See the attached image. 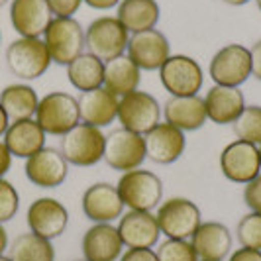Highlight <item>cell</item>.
<instances>
[{
	"label": "cell",
	"instance_id": "cell-1",
	"mask_svg": "<svg viewBox=\"0 0 261 261\" xmlns=\"http://www.w3.org/2000/svg\"><path fill=\"white\" fill-rule=\"evenodd\" d=\"M106 136L100 128L79 122L73 130L61 136L59 151L65 161L73 167H91L105 157Z\"/></svg>",
	"mask_w": 261,
	"mask_h": 261
},
{
	"label": "cell",
	"instance_id": "cell-2",
	"mask_svg": "<svg viewBox=\"0 0 261 261\" xmlns=\"http://www.w3.org/2000/svg\"><path fill=\"white\" fill-rule=\"evenodd\" d=\"M120 198L128 210L151 212L163 200V183L155 173L147 169L126 171L116 183Z\"/></svg>",
	"mask_w": 261,
	"mask_h": 261
},
{
	"label": "cell",
	"instance_id": "cell-3",
	"mask_svg": "<svg viewBox=\"0 0 261 261\" xmlns=\"http://www.w3.org/2000/svg\"><path fill=\"white\" fill-rule=\"evenodd\" d=\"M6 67L20 81L39 79L51 65L49 51L41 38H18L6 47Z\"/></svg>",
	"mask_w": 261,
	"mask_h": 261
},
{
	"label": "cell",
	"instance_id": "cell-4",
	"mask_svg": "<svg viewBox=\"0 0 261 261\" xmlns=\"http://www.w3.org/2000/svg\"><path fill=\"white\" fill-rule=\"evenodd\" d=\"M130 32L116 16H102L92 20L85 30V47L87 53L98 57L102 63L124 55L128 47Z\"/></svg>",
	"mask_w": 261,
	"mask_h": 261
},
{
	"label": "cell",
	"instance_id": "cell-5",
	"mask_svg": "<svg viewBox=\"0 0 261 261\" xmlns=\"http://www.w3.org/2000/svg\"><path fill=\"white\" fill-rule=\"evenodd\" d=\"M159 232L173 240H191L202 222V212L191 198L171 196L163 200L155 212Z\"/></svg>",
	"mask_w": 261,
	"mask_h": 261
},
{
	"label": "cell",
	"instance_id": "cell-6",
	"mask_svg": "<svg viewBox=\"0 0 261 261\" xmlns=\"http://www.w3.org/2000/svg\"><path fill=\"white\" fill-rule=\"evenodd\" d=\"M36 122L49 136H65L81 122L77 98L69 92L55 91L39 98L36 110Z\"/></svg>",
	"mask_w": 261,
	"mask_h": 261
},
{
	"label": "cell",
	"instance_id": "cell-7",
	"mask_svg": "<svg viewBox=\"0 0 261 261\" xmlns=\"http://www.w3.org/2000/svg\"><path fill=\"white\" fill-rule=\"evenodd\" d=\"M43 43L53 63L67 67L85 53V28L75 18H53L43 32Z\"/></svg>",
	"mask_w": 261,
	"mask_h": 261
},
{
	"label": "cell",
	"instance_id": "cell-8",
	"mask_svg": "<svg viewBox=\"0 0 261 261\" xmlns=\"http://www.w3.org/2000/svg\"><path fill=\"white\" fill-rule=\"evenodd\" d=\"M110 169L126 173V171L140 169L147 159L145 151V138L126 128H116L106 136L105 157Z\"/></svg>",
	"mask_w": 261,
	"mask_h": 261
},
{
	"label": "cell",
	"instance_id": "cell-9",
	"mask_svg": "<svg viewBox=\"0 0 261 261\" xmlns=\"http://www.w3.org/2000/svg\"><path fill=\"white\" fill-rule=\"evenodd\" d=\"M208 75L214 85L240 89L251 77V55L240 43H228L210 59Z\"/></svg>",
	"mask_w": 261,
	"mask_h": 261
},
{
	"label": "cell",
	"instance_id": "cell-10",
	"mask_svg": "<svg viewBox=\"0 0 261 261\" xmlns=\"http://www.w3.org/2000/svg\"><path fill=\"white\" fill-rule=\"evenodd\" d=\"M159 81L171 96H193L202 89L204 73L193 57L169 55V59L159 69Z\"/></svg>",
	"mask_w": 261,
	"mask_h": 261
},
{
	"label": "cell",
	"instance_id": "cell-11",
	"mask_svg": "<svg viewBox=\"0 0 261 261\" xmlns=\"http://www.w3.org/2000/svg\"><path fill=\"white\" fill-rule=\"evenodd\" d=\"M161 106L155 96L145 91H134L118 100V118L120 126L136 134L145 136L151 128L161 122Z\"/></svg>",
	"mask_w": 261,
	"mask_h": 261
},
{
	"label": "cell",
	"instance_id": "cell-12",
	"mask_svg": "<svg viewBox=\"0 0 261 261\" xmlns=\"http://www.w3.org/2000/svg\"><path fill=\"white\" fill-rule=\"evenodd\" d=\"M220 171L222 175L238 185H246L261 173L259 149L257 145L234 140L220 151Z\"/></svg>",
	"mask_w": 261,
	"mask_h": 261
},
{
	"label": "cell",
	"instance_id": "cell-13",
	"mask_svg": "<svg viewBox=\"0 0 261 261\" xmlns=\"http://www.w3.org/2000/svg\"><path fill=\"white\" fill-rule=\"evenodd\" d=\"M126 55L142 71H159L161 65L169 59L171 43L163 32L157 28L132 34L128 39Z\"/></svg>",
	"mask_w": 261,
	"mask_h": 261
},
{
	"label": "cell",
	"instance_id": "cell-14",
	"mask_svg": "<svg viewBox=\"0 0 261 261\" xmlns=\"http://www.w3.org/2000/svg\"><path fill=\"white\" fill-rule=\"evenodd\" d=\"M26 222L30 232L45 240H55L63 234L69 226V212L65 204L51 196L36 198L26 212Z\"/></svg>",
	"mask_w": 261,
	"mask_h": 261
},
{
	"label": "cell",
	"instance_id": "cell-15",
	"mask_svg": "<svg viewBox=\"0 0 261 261\" xmlns=\"http://www.w3.org/2000/svg\"><path fill=\"white\" fill-rule=\"evenodd\" d=\"M81 208L94 224H112L114 220H120L126 206L120 198L116 185L94 183L83 193Z\"/></svg>",
	"mask_w": 261,
	"mask_h": 261
},
{
	"label": "cell",
	"instance_id": "cell-16",
	"mask_svg": "<svg viewBox=\"0 0 261 261\" xmlns=\"http://www.w3.org/2000/svg\"><path fill=\"white\" fill-rule=\"evenodd\" d=\"M28 181L41 189H55L65 183L69 175V163L55 147H43L38 153L26 159L24 167Z\"/></svg>",
	"mask_w": 261,
	"mask_h": 261
},
{
	"label": "cell",
	"instance_id": "cell-17",
	"mask_svg": "<svg viewBox=\"0 0 261 261\" xmlns=\"http://www.w3.org/2000/svg\"><path fill=\"white\" fill-rule=\"evenodd\" d=\"M118 234L126 249L145 248L151 249L159 242V224L153 212L145 210H128L120 216Z\"/></svg>",
	"mask_w": 261,
	"mask_h": 261
},
{
	"label": "cell",
	"instance_id": "cell-18",
	"mask_svg": "<svg viewBox=\"0 0 261 261\" xmlns=\"http://www.w3.org/2000/svg\"><path fill=\"white\" fill-rule=\"evenodd\" d=\"M144 138L147 159H151L157 165L175 163L185 153V147H187L185 132L171 126L169 122H159Z\"/></svg>",
	"mask_w": 261,
	"mask_h": 261
},
{
	"label": "cell",
	"instance_id": "cell-19",
	"mask_svg": "<svg viewBox=\"0 0 261 261\" xmlns=\"http://www.w3.org/2000/svg\"><path fill=\"white\" fill-rule=\"evenodd\" d=\"M53 14L45 0H12L10 22L20 38H41Z\"/></svg>",
	"mask_w": 261,
	"mask_h": 261
},
{
	"label": "cell",
	"instance_id": "cell-20",
	"mask_svg": "<svg viewBox=\"0 0 261 261\" xmlns=\"http://www.w3.org/2000/svg\"><path fill=\"white\" fill-rule=\"evenodd\" d=\"M189 242L193 244L198 261H224L232 253V234L222 222H200Z\"/></svg>",
	"mask_w": 261,
	"mask_h": 261
},
{
	"label": "cell",
	"instance_id": "cell-21",
	"mask_svg": "<svg viewBox=\"0 0 261 261\" xmlns=\"http://www.w3.org/2000/svg\"><path fill=\"white\" fill-rule=\"evenodd\" d=\"M81 249L87 261H118L126 248L120 240L116 226L94 224L83 236Z\"/></svg>",
	"mask_w": 261,
	"mask_h": 261
},
{
	"label": "cell",
	"instance_id": "cell-22",
	"mask_svg": "<svg viewBox=\"0 0 261 261\" xmlns=\"http://www.w3.org/2000/svg\"><path fill=\"white\" fill-rule=\"evenodd\" d=\"M118 100L120 98L116 94H112L105 87L81 92V96L77 98L81 122L91 124L100 130L110 126L118 118Z\"/></svg>",
	"mask_w": 261,
	"mask_h": 261
},
{
	"label": "cell",
	"instance_id": "cell-23",
	"mask_svg": "<svg viewBox=\"0 0 261 261\" xmlns=\"http://www.w3.org/2000/svg\"><path fill=\"white\" fill-rule=\"evenodd\" d=\"M202 100H204V108H206V118L218 126L234 124L236 118L246 108V96L236 87L214 85Z\"/></svg>",
	"mask_w": 261,
	"mask_h": 261
},
{
	"label": "cell",
	"instance_id": "cell-24",
	"mask_svg": "<svg viewBox=\"0 0 261 261\" xmlns=\"http://www.w3.org/2000/svg\"><path fill=\"white\" fill-rule=\"evenodd\" d=\"M45 132L39 128L36 118H28V120H16L10 122L8 130L4 132V145L8 147V151L12 157H22L28 159L34 153H38L39 149L45 147Z\"/></svg>",
	"mask_w": 261,
	"mask_h": 261
},
{
	"label": "cell",
	"instance_id": "cell-25",
	"mask_svg": "<svg viewBox=\"0 0 261 261\" xmlns=\"http://www.w3.org/2000/svg\"><path fill=\"white\" fill-rule=\"evenodd\" d=\"M163 116H165V122H169L171 126L179 128L181 132H196L208 120L204 100L198 94L171 96L163 106Z\"/></svg>",
	"mask_w": 261,
	"mask_h": 261
},
{
	"label": "cell",
	"instance_id": "cell-26",
	"mask_svg": "<svg viewBox=\"0 0 261 261\" xmlns=\"http://www.w3.org/2000/svg\"><path fill=\"white\" fill-rule=\"evenodd\" d=\"M142 83V69L132 61L128 55H120L105 63V81L102 87L118 98L138 91Z\"/></svg>",
	"mask_w": 261,
	"mask_h": 261
},
{
	"label": "cell",
	"instance_id": "cell-27",
	"mask_svg": "<svg viewBox=\"0 0 261 261\" xmlns=\"http://www.w3.org/2000/svg\"><path fill=\"white\" fill-rule=\"evenodd\" d=\"M39 105L38 92L26 83H14L4 87L0 92V106L4 108L10 122L16 120H28L36 116Z\"/></svg>",
	"mask_w": 261,
	"mask_h": 261
},
{
	"label": "cell",
	"instance_id": "cell-28",
	"mask_svg": "<svg viewBox=\"0 0 261 261\" xmlns=\"http://www.w3.org/2000/svg\"><path fill=\"white\" fill-rule=\"evenodd\" d=\"M116 18L132 34L145 32L157 26L159 4L155 0H122L118 4Z\"/></svg>",
	"mask_w": 261,
	"mask_h": 261
},
{
	"label": "cell",
	"instance_id": "cell-29",
	"mask_svg": "<svg viewBox=\"0 0 261 261\" xmlns=\"http://www.w3.org/2000/svg\"><path fill=\"white\" fill-rule=\"evenodd\" d=\"M67 79L81 92L98 89L105 81V63L91 53H81L67 65Z\"/></svg>",
	"mask_w": 261,
	"mask_h": 261
},
{
	"label": "cell",
	"instance_id": "cell-30",
	"mask_svg": "<svg viewBox=\"0 0 261 261\" xmlns=\"http://www.w3.org/2000/svg\"><path fill=\"white\" fill-rule=\"evenodd\" d=\"M8 249L10 261H55V248L51 242L32 232L14 238Z\"/></svg>",
	"mask_w": 261,
	"mask_h": 261
},
{
	"label": "cell",
	"instance_id": "cell-31",
	"mask_svg": "<svg viewBox=\"0 0 261 261\" xmlns=\"http://www.w3.org/2000/svg\"><path fill=\"white\" fill-rule=\"evenodd\" d=\"M236 138L242 142H249L253 145L261 144V106L246 105L242 114L232 124Z\"/></svg>",
	"mask_w": 261,
	"mask_h": 261
},
{
	"label": "cell",
	"instance_id": "cell-32",
	"mask_svg": "<svg viewBox=\"0 0 261 261\" xmlns=\"http://www.w3.org/2000/svg\"><path fill=\"white\" fill-rule=\"evenodd\" d=\"M157 261H198L195 248L189 240H173L165 238L155 249Z\"/></svg>",
	"mask_w": 261,
	"mask_h": 261
},
{
	"label": "cell",
	"instance_id": "cell-33",
	"mask_svg": "<svg viewBox=\"0 0 261 261\" xmlns=\"http://www.w3.org/2000/svg\"><path fill=\"white\" fill-rule=\"evenodd\" d=\"M236 236L242 248L259 249L261 251V214L248 212L236 226Z\"/></svg>",
	"mask_w": 261,
	"mask_h": 261
},
{
	"label": "cell",
	"instance_id": "cell-34",
	"mask_svg": "<svg viewBox=\"0 0 261 261\" xmlns=\"http://www.w3.org/2000/svg\"><path fill=\"white\" fill-rule=\"evenodd\" d=\"M20 208V195L10 181L0 179V224L8 222L16 216Z\"/></svg>",
	"mask_w": 261,
	"mask_h": 261
},
{
	"label": "cell",
	"instance_id": "cell-35",
	"mask_svg": "<svg viewBox=\"0 0 261 261\" xmlns=\"http://www.w3.org/2000/svg\"><path fill=\"white\" fill-rule=\"evenodd\" d=\"M244 202H246V206L249 208V212L261 214V173L255 179H251L249 183H246Z\"/></svg>",
	"mask_w": 261,
	"mask_h": 261
},
{
	"label": "cell",
	"instance_id": "cell-36",
	"mask_svg": "<svg viewBox=\"0 0 261 261\" xmlns=\"http://www.w3.org/2000/svg\"><path fill=\"white\" fill-rule=\"evenodd\" d=\"M53 18H73L83 4V0H45Z\"/></svg>",
	"mask_w": 261,
	"mask_h": 261
},
{
	"label": "cell",
	"instance_id": "cell-37",
	"mask_svg": "<svg viewBox=\"0 0 261 261\" xmlns=\"http://www.w3.org/2000/svg\"><path fill=\"white\" fill-rule=\"evenodd\" d=\"M118 261H157V255L153 249L134 248V249H124Z\"/></svg>",
	"mask_w": 261,
	"mask_h": 261
},
{
	"label": "cell",
	"instance_id": "cell-38",
	"mask_svg": "<svg viewBox=\"0 0 261 261\" xmlns=\"http://www.w3.org/2000/svg\"><path fill=\"white\" fill-rule=\"evenodd\" d=\"M228 261H261L259 249H249V248H238L230 253Z\"/></svg>",
	"mask_w": 261,
	"mask_h": 261
},
{
	"label": "cell",
	"instance_id": "cell-39",
	"mask_svg": "<svg viewBox=\"0 0 261 261\" xmlns=\"http://www.w3.org/2000/svg\"><path fill=\"white\" fill-rule=\"evenodd\" d=\"M249 55H251V77L261 81V39L251 45Z\"/></svg>",
	"mask_w": 261,
	"mask_h": 261
},
{
	"label": "cell",
	"instance_id": "cell-40",
	"mask_svg": "<svg viewBox=\"0 0 261 261\" xmlns=\"http://www.w3.org/2000/svg\"><path fill=\"white\" fill-rule=\"evenodd\" d=\"M10 167H12V153L8 151V147L0 140V179L10 171Z\"/></svg>",
	"mask_w": 261,
	"mask_h": 261
},
{
	"label": "cell",
	"instance_id": "cell-41",
	"mask_svg": "<svg viewBox=\"0 0 261 261\" xmlns=\"http://www.w3.org/2000/svg\"><path fill=\"white\" fill-rule=\"evenodd\" d=\"M83 2L89 4L94 10H110V8L118 6L122 0H83Z\"/></svg>",
	"mask_w": 261,
	"mask_h": 261
},
{
	"label": "cell",
	"instance_id": "cell-42",
	"mask_svg": "<svg viewBox=\"0 0 261 261\" xmlns=\"http://www.w3.org/2000/svg\"><path fill=\"white\" fill-rule=\"evenodd\" d=\"M6 249H8V234H6L4 224H0V255H4Z\"/></svg>",
	"mask_w": 261,
	"mask_h": 261
},
{
	"label": "cell",
	"instance_id": "cell-43",
	"mask_svg": "<svg viewBox=\"0 0 261 261\" xmlns=\"http://www.w3.org/2000/svg\"><path fill=\"white\" fill-rule=\"evenodd\" d=\"M8 126H10V120H8V116H6L4 108L0 106V138L4 136V132L8 130Z\"/></svg>",
	"mask_w": 261,
	"mask_h": 261
},
{
	"label": "cell",
	"instance_id": "cell-44",
	"mask_svg": "<svg viewBox=\"0 0 261 261\" xmlns=\"http://www.w3.org/2000/svg\"><path fill=\"white\" fill-rule=\"evenodd\" d=\"M226 4H230V6H244V4H248L249 0H222Z\"/></svg>",
	"mask_w": 261,
	"mask_h": 261
},
{
	"label": "cell",
	"instance_id": "cell-45",
	"mask_svg": "<svg viewBox=\"0 0 261 261\" xmlns=\"http://www.w3.org/2000/svg\"><path fill=\"white\" fill-rule=\"evenodd\" d=\"M0 261H10V257L8 255H0Z\"/></svg>",
	"mask_w": 261,
	"mask_h": 261
},
{
	"label": "cell",
	"instance_id": "cell-46",
	"mask_svg": "<svg viewBox=\"0 0 261 261\" xmlns=\"http://www.w3.org/2000/svg\"><path fill=\"white\" fill-rule=\"evenodd\" d=\"M4 4H8V0H0V8H2Z\"/></svg>",
	"mask_w": 261,
	"mask_h": 261
},
{
	"label": "cell",
	"instance_id": "cell-47",
	"mask_svg": "<svg viewBox=\"0 0 261 261\" xmlns=\"http://www.w3.org/2000/svg\"><path fill=\"white\" fill-rule=\"evenodd\" d=\"M257 149H259V163H261V144L257 145Z\"/></svg>",
	"mask_w": 261,
	"mask_h": 261
},
{
	"label": "cell",
	"instance_id": "cell-48",
	"mask_svg": "<svg viewBox=\"0 0 261 261\" xmlns=\"http://www.w3.org/2000/svg\"><path fill=\"white\" fill-rule=\"evenodd\" d=\"M255 2H257V8L261 10V0H255Z\"/></svg>",
	"mask_w": 261,
	"mask_h": 261
},
{
	"label": "cell",
	"instance_id": "cell-49",
	"mask_svg": "<svg viewBox=\"0 0 261 261\" xmlns=\"http://www.w3.org/2000/svg\"><path fill=\"white\" fill-rule=\"evenodd\" d=\"M73 261H87V259H85V257H81V259H73Z\"/></svg>",
	"mask_w": 261,
	"mask_h": 261
},
{
	"label": "cell",
	"instance_id": "cell-50",
	"mask_svg": "<svg viewBox=\"0 0 261 261\" xmlns=\"http://www.w3.org/2000/svg\"><path fill=\"white\" fill-rule=\"evenodd\" d=\"M0 41H2V34H0Z\"/></svg>",
	"mask_w": 261,
	"mask_h": 261
}]
</instances>
